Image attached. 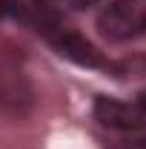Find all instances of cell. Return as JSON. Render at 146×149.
<instances>
[{"instance_id":"6da1fadb","label":"cell","mask_w":146,"mask_h":149,"mask_svg":"<svg viewBox=\"0 0 146 149\" xmlns=\"http://www.w3.org/2000/svg\"><path fill=\"white\" fill-rule=\"evenodd\" d=\"M97 29L109 40H129L146 32V0H112L97 15Z\"/></svg>"},{"instance_id":"7a4b0ae2","label":"cell","mask_w":146,"mask_h":149,"mask_svg":"<svg viewBox=\"0 0 146 149\" xmlns=\"http://www.w3.org/2000/svg\"><path fill=\"white\" fill-rule=\"evenodd\" d=\"M37 32H43V37L49 40V46H52L60 57L72 60V63H77V66H86V69H106L103 55H100L83 35H77V32H72V29L60 26V23H55V20L46 23V26H40Z\"/></svg>"},{"instance_id":"3957f363","label":"cell","mask_w":146,"mask_h":149,"mask_svg":"<svg viewBox=\"0 0 146 149\" xmlns=\"http://www.w3.org/2000/svg\"><path fill=\"white\" fill-rule=\"evenodd\" d=\"M95 120H100L106 129H115V132H132V135H138V132L146 129V115L138 106H132V103H120V100H115V97H95Z\"/></svg>"},{"instance_id":"277c9868","label":"cell","mask_w":146,"mask_h":149,"mask_svg":"<svg viewBox=\"0 0 146 149\" xmlns=\"http://www.w3.org/2000/svg\"><path fill=\"white\" fill-rule=\"evenodd\" d=\"M117 149H146V135L138 132V138H132V141H123Z\"/></svg>"},{"instance_id":"5b68a950","label":"cell","mask_w":146,"mask_h":149,"mask_svg":"<svg viewBox=\"0 0 146 149\" xmlns=\"http://www.w3.org/2000/svg\"><path fill=\"white\" fill-rule=\"evenodd\" d=\"M100 0H72V6L74 9H89V6H97Z\"/></svg>"},{"instance_id":"8992f818","label":"cell","mask_w":146,"mask_h":149,"mask_svg":"<svg viewBox=\"0 0 146 149\" xmlns=\"http://www.w3.org/2000/svg\"><path fill=\"white\" fill-rule=\"evenodd\" d=\"M138 109H140V112L146 115V89H143L140 95H138Z\"/></svg>"},{"instance_id":"52a82bcc","label":"cell","mask_w":146,"mask_h":149,"mask_svg":"<svg viewBox=\"0 0 146 149\" xmlns=\"http://www.w3.org/2000/svg\"><path fill=\"white\" fill-rule=\"evenodd\" d=\"M6 12H9V6H6V0H0V17H3Z\"/></svg>"}]
</instances>
